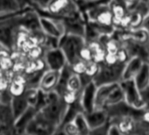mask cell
I'll return each instance as SVG.
<instances>
[{"mask_svg":"<svg viewBox=\"0 0 149 135\" xmlns=\"http://www.w3.org/2000/svg\"><path fill=\"white\" fill-rule=\"evenodd\" d=\"M84 116L91 130L104 126L109 123V118L104 109H96L91 112L84 113Z\"/></svg>","mask_w":149,"mask_h":135,"instance_id":"7c38bea8","label":"cell"},{"mask_svg":"<svg viewBox=\"0 0 149 135\" xmlns=\"http://www.w3.org/2000/svg\"><path fill=\"white\" fill-rule=\"evenodd\" d=\"M0 123L4 127H13L14 118L10 104L0 103Z\"/></svg>","mask_w":149,"mask_h":135,"instance_id":"ffe728a7","label":"cell"},{"mask_svg":"<svg viewBox=\"0 0 149 135\" xmlns=\"http://www.w3.org/2000/svg\"><path fill=\"white\" fill-rule=\"evenodd\" d=\"M10 105H11V108H12V111H13L14 121L22 113H24L27 110V108L29 107V104H28L26 97H24V94L22 96H20V97H13Z\"/></svg>","mask_w":149,"mask_h":135,"instance_id":"d6986e66","label":"cell"},{"mask_svg":"<svg viewBox=\"0 0 149 135\" xmlns=\"http://www.w3.org/2000/svg\"><path fill=\"white\" fill-rule=\"evenodd\" d=\"M61 130L63 131V132L65 133V135H79L77 128L74 125V123L73 122V120L68 121L62 125H60Z\"/></svg>","mask_w":149,"mask_h":135,"instance_id":"d4e9b609","label":"cell"},{"mask_svg":"<svg viewBox=\"0 0 149 135\" xmlns=\"http://www.w3.org/2000/svg\"><path fill=\"white\" fill-rule=\"evenodd\" d=\"M39 25L40 30L45 35L57 40L58 42L63 35L66 34L62 19L39 14Z\"/></svg>","mask_w":149,"mask_h":135,"instance_id":"8992f818","label":"cell"},{"mask_svg":"<svg viewBox=\"0 0 149 135\" xmlns=\"http://www.w3.org/2000/svg\"><path fill=\"white\" fill-rule=\"evenodd\" d=\"M107 135H125L114 123H108Z\"/></svg>","mask_w":149,"mask_h":135,"instance_id":"f1b7e54d","label":"cell"},{"mask_svg":"<svg viewBox=\"0 0 149 135\" xmlns=\"http://www.w3.org/2000/svg\"><path fill=\"white\" fill-rule=\"evenodd\" d=\"M52 135H65V133H64L63 131L61 130V126H58V127L54 130V133H53Z\"/></svg>","mask_w":149,"mask_h":135,"instance_id":"d6a6232c","label":"cell"},{"mask_svg":"<svg viewBox=\"0 0 149 135\" xmlns=\"http://www.w3.org/2000/svg\"><path fill=\"white\" fill-rule=\"evenodd\" d=\"M124 65L125 64L121 63H117L115 65H106L104 63H100L99 70L92 79V82L97 87L104 84H119L122 80Z\"/></svg>","mask_w":149,"mask_h":135,"instance_id":"5b68a950","label":"cell"},{"mask_svg":"<svg viewBox=\"0 0 149 135\" xmlns=\"http://www.w3.org/2000/svg\"><path fill=\"white\" fill-rule=\"evenodd\" d=\"M56 128L37 111L34 118L26 127L24 135H52Z\"/></svg>","mask_w":149,"mask_h":135,"instance_id":"ba28073f","label":"cell"},{"mask_svg":"<svg viewBox=\"0 0 149 135\" xmlns=\"http://www.w3.org/2000/svg\"><path fill=\"white\" fill-rule=\"evenodd\" d=\"M85 44L86 41L84 37L72 34H64L59 40L58 47L62 51L68 66H71L80 60L79 53Z\"/></svg>","mask_w":149,"mask_h":135,"instance_id":"277c9868","label":"cell"},{"mask_svg":"<svg viewBox=\"0 0 149 135\" xmlns=\"http://www.w3.org/2000/svg\"><path fill=\"white\" fill-rule=\"evenodd\" d=\"M141 1V0H124V2L125 4V6L127 8L128 13L134 10L135 7L138 6V4Z\"/></svg>","mask_w":149,"mask_h":135,"instance_id":"4dcf8cb0","label":"cell"},{"mask_svg":"<svg viewBox=\"0 0 149 135\" xmlns=\"http://www.w3.org/2000/svg\"><path fill=\"white\" fill-rule=\"evenodd\" d=\"M45 97L46 104L38 112L51 125L58 127L63 122L68 104L55 90L45 93Z\"/></svg>","mask_w":149,"mask_h":135,"instance_id":"6da1fadb","label":"cell"},{"mask_svg":"<svg viewBox=\"0 0 149 135\" xmlns=\"http://www.w3.org/2000/svg\"><path fill=\"white\" fill-rule=\"evenodd\" d=\"M119 86L124 94V101L128 105L136 109L144 108L145 103L141 93L133 80H123L119 83Z\"/></svg>","mask_w":149,"mask_h":135,"instance_id":"52a82bcc","label":"cell"},{"mask_svg":"<svg viewBox=\"0 0 149 135\" xmlns=\"http://www.w3.org/2000/svg\"><path fill=\"white\" fill-rule=\"evenodd\" d=\"M36 112L37 111L34 107L29 106L27 110L14 121L13 129L17 135H24L26 127L31 122V120L34 118Z\"/></svg>","mask_w":149,"mask_h":135,"instance_id":"4fadbf2b","label":"cell"},{"mask_svg":"<svg viewBox=\"0 0 149 135\" xmlns=\"http://www.w3.org/2000/svg\"><path fill=\"white\" fill-rule=\"evenodd\" d=\"M79 57H80V60L84 61L86 62L92 61V53H91L90 47L87 46V44H85V46H84L82 47V49L80 50Z\"/></svg>","mask_w":149,"mask_h":135,"instance_id":"83f0119b","label":"cell"},{"mask_svg":"<svg viewBox=\"0 0 149 135\" xmlns=\"http://www.w3.org/2000/svg\"><path fill=\"white\" fill-rule=\"evenodd\" d=\"M133 81L140 92L145 90L149 86V66L147 62L143 63Z\"/></svg>","mask_w":149,"mask_h":135,"instance_id":"e0dca14e","label":"cell"},{"mask_svg":"<svg viewBox=\"0 0 149 135\" xmlns=\"http://www.w3.org/2000/svg\"><path fill=\"white\" fill-rule=\"evenodd\" d=\"M118 84H104L101 86L97 87L96 93H95V110L104 109L105 106V102L111 92V90L116 87Z\"/></svg>","mask_w":149,"mask_h":135,"instance_id":"2e32d148","label":"cell"},{"mask_svg":"<svg viewBox=\"0 0 149 135\" xmlns=\"http://www.w3.org/2000/svg\"><path fill=\"white\" fill-rule=\"evenodd\" d=\"M61 71L46 70L40 80L38 88L43 93H48L56 90L60 82Z\"/></svg>","mask_w":149,"mask_h":135,"instance_id":"8fae6325","label":"cell"},{"mask_svg":"<svg viewBox=\"0 0 149 135\" xmlns=\"http://www.w3.org/2000/svg\"><path fill=\"white\" fill-rule=\"evenodd\" d=\"M72 120L77 128L79 135H89L90 134L91 129H90L89 125L86 121V118H85L84 112L77 113Z\"/></svg>","mask_w":149,"mask_h":135,"instance_id":"44dd1931","label":"cell"},{"mask_svg":"<svg viewBox=\"0 0 149 135\" xmlns=\"http://www.w3.org/2000/svg\"><path fill=\"white\" fill-rule=\"evenodd\" d=\"M84 83L82 80V77L80 75L70 73L66 80L65 83V90H68L69 92H73L76 94H80L83 88H84Z\"/></svg>","mask_w":149,"mask_h":135,"instance_id":"ac0fdd59","label":"cell"},{"mask_svg":"<svg viewBox=\"0 0 149 135\" xmlns=\"http://www.w3.org/2000/svg\"><path fill=\"white\" fill-rule=\"evenodd\" d=\"M68 67H69V69H70L72 73L82 76V75L84 74V71H85V69H86V61L79 60L78 61L74 62L73 65L68 66Z\"/></svg>","mask_w":149,"mask_h":135,"instance_id":"484cf974","label":"cell"},{"mask_svg":"<svg viewBox=\"0 0 149 135\" xmlns=\"http://www.w3.org/2000/svg\"><path fill=\"white\" fill-rule=\"evenodd\" d=\"M44 52H45V48L42 46H36L31 48L27 53H26L25 56L28 61H34L38 59H41L43 57Z\"/></svg>","mask_w":149,"mask_h":135,"instance_id":"cb8c5ba5","label":"cell"},{"mask_svg":"<svg viewBox=\"0 0 149 135\" xmlns=\"http://www.w3.org/2000/svg\"><path fill=\"white\" fill-rule=\"evenodd\" d=\"M116 57H117V61L118 63L121 64H125V62L130 59V56L127 53V51L125 49V47H123L122 46H120V47L118 48V50L116 53Z\"/></svg>","mask_w":149,"mask_h":135,"instance_id":"4316f807","label":"cell"},{"mask_svg":"<svg viewBox=\"0 0 149 135\" xmlns=\"http://www.w3.org/2000/svg\"><path fill=\"white\" fill-rule=\"evenodd\" d=\"M124 101V94L122 91V89L119 86V84H118L116 85V87L111 90V92L110 93L106 102H105V107L107 106H111V105H114L117 104L120 102Z\"/></svg>","mask_w":149,"mask_h":135,"instance_id":"7402d4cb","label":"cell"},{"mask_svg":"<svg viewBox=\"0 0 149 135\" xmlns=\"http://www.w3.org/2000/svg\"><path fill=\"white\" fill-rule=\"evenodd\" d=\"M39 93H40L39 88H34V87L26 88V91L24 93V97H26L29 106L35 107V105L37 104V101H38Z\"/></svg>","mask_w":149,"mask_h":135,"instance_id":"603a6c76","label":"cell"},{"mask_svg":"<svg viewBox=\"0 0 149 135\" xmlns=\"http://www.w3.org/2000/svg\"><path fill=\"white\" fill-rule=\"evenodd\" d=\"M78 6H84V5H89V4H91V3H96V2H98V1H101V0H74Z\"/></svg>","mask_w":149,"mask_h":135,"instance_id":"1f68e13d","label":"cell"},{"mask_svg":"<svg viewBox=\"0 0 149 135\" xmlns=\"http://www.w3.org/2000/svg\"><path fill=\"white\" fill-rule=\"evenodd\" d=\"M97 86L94 84L92 81L86 84L81 93H80V104L82 106L84 113H89L95 110V93H96Z\"/></svg>","mask_w":149,"mask_h":135,"instance_id":"30bf717a","label":"cell"},{"mask_svg":"<svg viewBox=\"0 0 149 135\" xmlns=\"http://www.w3.org/2000/svg\"><path fill=\"white\" fill-rule=\"evenodd\" d=\"M146 62H147V64H148V66H149V57H148V60H147V61H146Z\"/></svg>","mask_w":149,"mask_h":135,"instance_id":"836d02e7","label":"cell"},{"mask_svg":"<svg viewBox=\"0 0 149 135\" xmlns=\"http://www.w3.org/2000/svg\"><path fill=\"white\" fill-rule=\"evenodd\" d=\"M26 88L27 85L25 76L23 74H14L10 82L8 91L13 96V97H20L25 93Z\"/></svg>","mask_w":149,"mask_h":135,"instance_id":"9a60e30c","label":"cell"},{"mask_svg":"<svg viewBox=\"0 0 149 135\" xmlns=\"http://www.w3.org/2000/svg\"><path fill=\"white\" fill-rule=\"evenodd\" d=\"M0 103H1V95H0Z\"/></svg>","mask_w":149,"mask_h":135,"instance_id":"e575fe53","label":"cell"},{"mask_svg":"<svg viewBox=\"0 0 149 135\" xmlns=\"http://www.w3.org/2000/svg\"><path fill=\"white\" fill-rule=\"evenodd\" d=\"M143 61L141 59L138 57H132L130 58L125 64L124 65L123 73H122V80H133L138 72L139 71L140 68L142 67Z\"/></svg>","mask_w":149,"mask_h":135,"instance_id":"5bb4252c","label":"cell"},{"mask_svg":"<svg viewBox=\"0 0 149 135\" xmlns=\"http://www.w3.org/2000/svg\"><path fill=\"white\" fill-rule=\"evenodd\" d=\"M148 14H149V13H148Z\"/></svg>","mask_w":149,"mask_h":135,"instance_id":"d590c367","label":"cell"},{"mask_svg":"<svg viewBox=\"0 0 149 135\" xmlns=\"http://www.w3.org/2000/svg\"><path fill=\"white\" fill-rule=\"evenodd\" d=\"M25 10L0 18V45L11 53L15 50L16 36L21 28L22 13Z\"/></svg>","mask_w":149,"mask_h":135,"instance_id":"7a4b0ae2","label":"cell"},{"mask_svg":"<svg viewBox=\"0 0 149 135\" xmlns=\"http://www.w3.org/2000/svg\"><path fill=\"white\" fill-rule=\"evenodd\" d=\"M47 70L61 71L68 65L65 56L59 47L45 49L42 57Z\"/></svg>","mask_w":149,"mask_h":135,"instance_id":"9c48e42d","label":"cell"},{"mask_svg":"<svg viewBox=\"0 0 149 135\" xmlns=\"http://www.w3.org/2000/svg\"><path fill=\"white\" fill-rule=\"evenodd\" d=\"M42 13L39 14L58 19L73 18L84 14L74 0H49Z\"/></svg>","mask_w":149,"mask_h":135,"instance_id":"3957f363","label":"cell"},{"mask_svg":"<svg viewBox=\"0 0 149 135\" xmlns=\"http://www.w3.org/2000/svg\"><path fill=\"white\" fill-rule=\"evenodd\" d=\"M107 127H108V124L104 126L91 130L89 135H107Z\"/></svg>","mask_w":149,"mask_h":135,"instance_id":"f546056e","label":"cell"}]
</instances>
